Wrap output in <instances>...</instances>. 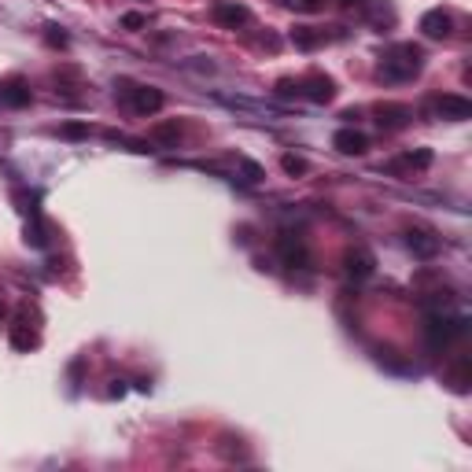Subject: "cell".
Segmentation results:
<instances>
[{
  "label": "cell",
  "mask_w": 472,
  "mask_h": 472,
  "mask_svg": "<svg viewBox=\"0 0 472 472\" xmlns=\"http://www.w3.org/2000/svg\"><path fill=\"white\" fill-rule=\"evenodd\" d=\"M277 251H281L284 266H292V270H299V266H307V262H310V255H307V244L299 240L295 232H281V236H277Z\"/></svg>",
  "instance_id": "8"
},
{
  "label": "cell",
  "mask_w": 472,
  "mask_h": 472,
  "mask_svg": "<svg viewBox=\"0 0 472 472\" xmlns=\"http://www.w3.org/2000/svg\"><path fill=\"white\" fill-rule=\"evenodd\" d=\"M4 314H8V307H4V303H0V321H4Z\"/></svg>",
  "instance_id": "28"
},
{
  "label": "cell",
  "mask_w": 472,
  "mask_h": 472,
  "mask_svg": "<svg viewBox=\"0 0 472 472\" xmlns=\"http://www.w3.org/2000/svg\"><path fill=\"white\" fill-rule=\"evenodd\" d=\"M34 93L26 81H0V111H19V107H30Z\"/></svg>",
  "instance_id": "10"
},
{
  "label": "cell",
  "mask_w": 472,
  "mask_h": 472,
  "mask_svg": "<svg viewBox=\"0 0 472 472\" xmlns=\"http://www.w3.org/2000/svg\"><path fill=\"white\" fill-rule=\"evenodd\" d=\"M45 37H48V45H56V48H67V34H59L56 26H48V34H45Z\"/></svg>",
  "instance_id": "24"
},
{
  "label": "cell",
  "mask_w": 472,
  "mask_h": 472,
  "mask_svg": "<svg viewBox=\"0 0 472 472\" xmlns=\"http://www.w3.org/2000/svg\"><path fill=\"white\" fill-rule=\"evenodd\" d=\"M292 45H295L299 52H314V48L325 45V34L314 30V26H295V30H292Z\"/></svg>",
  "instance_id": "15"
},
{
  "label": "cell",
  "mask_w": 472,
  "mask_h": 472,
  "mask_svg": "<svg viewBox=\"0 0 472 472\" xmlns=\"http://www.w3.org/2000/svg\"><path fill=\"white\" fill-rule=\"evenodd\" d=\"M421 30H424V37H432V41H446L450 30H454V19H450L443 8H432V11L421 15Z\"/></svg>",
  "instance_id": "13"
},
{
  "label": "cell",
  "mask_w": 472,
  "mask_h": 472,
  "mask_svg": "<svg viewBox=\"0 0 472 472\" xmlns=\"http://www.w3.org/2000/svg\"><path fill=\"white\" fill-rule=\"evenodd\" d=\"M247 19H251V11H247L244 4H229V0H218V4H214V23H222V26H229V30L244 26Z\"/></svg>",
  "instance_id": "14"
},
{
  "label": "cell",
  "mask_w": 472,
  "mask_h": 472,
  "mask_svg": "<svg viewBox=\"0 0 472 472\" xmlns=\"http://www.w3.org/2000/svg\"><path fill=\"white\" fill-rule=\"evenodd\" d=\"M144 23H148V19H144L140 11H125V15H122V26H125V30H140Z\"/></svg>",
  "instance_id": "23"
},
{
  "label": "cell",
  "mask_w": 472,
  "mask_h": 472,
  "mask_svg": "<svg viewBox=\"0 0 472 472\" xmlns=\"http://www.w3.org/2000/svg\"><path fill=\"white\" fill-rule=\"evenodd\" d=\"M468 373H472V361H468V358H458V361H454V369L446 373V384H450L454 391H461V395H465V391H468V384H472V380H468Z\"/></svg>",
  "instance_id": "17"
},
{
  "label": "cell",
  "mask_w": 472,
  "mask_h": 472,
  "mask_svg": "<svg viewBox=\"0 0 472 472\" xmlns=\"http://www.w3.org/2000/svg\"><path fill=\"white\" fill-rule=\"evenodd\" d=\"M339 8H347V11L351 8H369V0H339Z\"/></svg>",
  "instance_id": "26"
},
{
  "label": "cell",
  "mask_w": 472,
  "mask_h": 472,
  "mask_svg": "<svg viewBox=\"0 0 472 472\" xmlns=\"http://www.w3.org/2000/svg\"><path fill=\"white\" fill-rule=\"evenodd\" d=\"M465 329H468V321L465 317H446V314H428V321H424V343H428V351H443V347H450L458 336H465Z\"/></svg>",
  "instance_id": "2"
},
{
  "label": "cell",
  "mask_w": 472,
  "mask_h": 472,
  "mask_svg": "<svg viewBox=\"0 0 472 472\" xmlns=\"http://www.w3.org/2000/svg\"><path fill=\"white\" fill-rule=\"evenodd\" d=\"M343 270H347V277H354V281H366L376 270V255L369 247H351L343 255Z\"/></svg>",
  "instance_id": "5"
},
{
  "label": "cell",
  "mask_w": 472,
  "mask_h": 472,
  "mask_svg": "<svg viewBox=\"0 0 472 472\" xmlns=\"http://www.w3.org/2000/svg\"><path fill=\"white\" fill-rule=\"evenodd\" d=\"M406 244H410V251L417 255V259H436L439 247H443V240L432 229H410L406 232Z\"/></svg>",
  "instance_id": "11"
},
{
  "label": "cell",
  "mask_w": 472,
  "mask_h": 472,
  "mask_svg": "<svg viewBox=\"0 0 472 472\" xmlns=\"http://www.w3.org/2000/svg\"><path fill=\"white\" fill-rule=\"evenodd\" d=\"M376 122H380V130H406V125L414 122V111L406 103H380Z\"/></svg>",
  "instance_id": "12"
},
{
  "label": "cell",
  "mask_w": 472,
  "mask_h": 472,
  "mask_svg": "<svg viewBox=\"0 0 472 472\" xmlns=\"http://www.w3.org/2000/svg\"><path fill=\"white\" fill-rule=\"evenodd\" d=\"M432 152H428V148H417V152H406L402 159H395L388 170H428V166H432Z\"/></svg>",
  "instance_id": "16"
},
{
  "label": "cell",
  "mask_w": 472,
  "mask_h": 472,
  "mask_svg": "<svg viewBox=\"0 0 472 472\" xmlns=\"http://www.w3.org/2000/svg\"><path fill=\"white\" fill-rule=\"evenodd\" d=\"M299 96L310 100V103H329V100L336 96V85H332V78H325V74H310V78L299 81Z\"/></svg>",
  "instance_id": "7"
},
{
  "label": "cell",
  "mask_w": 472,
  "mask_h": 472,
  "mask_svg": "<svg viewBox=\"0 0 472 472\" xmlns=\"http://www.w3.org/2000/svg\"><path fill=\"white\" fill-rule=\"evenodd\" d=\"M432 107H436V115L446 118V122H465V118H472V100H465V96H458V93L436 96Z\"/></svg>",
  "instance_id": "4"
},
{
  "label": "cell",
  "mask_w": 472,
  "mask_h": 472,
  "mask_svg": "<svg viewBox=\"0 0 472 472\" xmlns=\"http://www.w3.org/2000/svg\"><path fill=\"white\" fill-rule=\"evenodd\" d=\"M424 71V52L410 41H402V45H391L384 52V63H380V78L384 81H410Z\"/></svg>",
  "instance_id": "1"
},
{
  "label": "cell",
  "mask_w": 472,
  "mask_h": 472,
  "mask_svg": "<svg viewBox=\"0 0 472 472\" xmlns=\"http://www.w3.org/2000/svg\"><path fill=\"white\" fill-rule=\"evenodd\" d=\"M59 137H67V140H81V137H89V125L85 122H67L59 130Z\"/></svg>",
  "instance_id": "22"
},
{
  "label": "cell",
  "mask_w": 472,
  "mask_h": 472,
  "mask_svg": "<svg viewBox=\"0 0 472 472\" xmlns=\"http://www.w3.org/2000/svg\"><path fill=\"white\" fill-rule=\"evenodd\" d=\"M8 339H11V347H15V351H34L37 343H41V336H37V329L30 325L26 310H19V314H15L11 329H8Z\"/></svg>",
  "instance_id": "6"
},
{
  "label": "cell",
  "mask_w": 472,
  "mask_h": 472,
  "mask_svg": "<svg viewBox=\"0 0 472 472\" xmlns=\"http://www.w3.org/2000/svg\"><path fill=\"white\" fill-rule=\"evenodd\" d=\"M281 166H284V174H292V178H303L307 170H310L303 155H292V152H288V155H281Z\"/></svg>",
  "instance_id": "20"
},
{
  "label": "cell",
  "mask_w": 472,
  "mask_h": 472,
  "mask_svg": "<svg viewBox=\"0 0 472 472\" xmlns=\"http://www.w3.org/2000/svg\"><path fill=\"white\" fill-rule=\"evenodd\" d=\"M332 148H336L339 155H366L369 152V137L361 133V130H354V125H347V130H336Z\"/></svg>",
  "instance_id": "9"
},
{
  "label": "cell",
  "mask_w": 472,
  "mask_h": 472,
  "mask_svg": "<svg viewBox=\"0 0 472 472\" xmlns=\"http://www.w3.org/2000/svg\"><path fill=\"white\" fill-rule=\"evenodd\" d=\"M266 174H262V166L259 163H251V159H240V181L244 185H259Z\"/></svg>",
  "instance_id": "21"
},
{
  "label": "cell",
  "mask_w": 472,
  "mask_h": 472,
  "mask_svg": "<svg viewBox=\"0 0 472 472\" xmlns=\"http://www.w3.org/2000/svg\"><path fill=\"white\" fill-rule=\"evenodd\" d=\"M288 4L303 8V11H321V4H325V0H288Z\"/></svg>",
  "instance_id": "25"
},
{
  "label": "cell",
  "mask_w": 472,
  "mask_h": 472,
  "mask_svg": "<svg viewBox=\"0 0 472 472\" xmlns=\"http://www.w3.org/2000/svg\"><path fill=\"white\" fill-rule=\"evenodd\" d=\"M111 395H115V399L125 395V380H111Z\"/></svg>",
  "instance_id": "27"
},
{
  "label": "cell",
  "mask_w": 472,
  "mask_h": 472,
  "mask_svg": "<svg viewBox=\"0 0 472 472\" xmlns=\"http://www.w3.org/2000/svg\"><path fill=\"white\" fill-rule=\"evenodd\" d=\"M152 140L163 144V148H178V140H181V125H178V122H159V125H152Z\"/></svg>",
  "instance_id": "18"
},
{
  "label": "cell",
  "mask_w": 472,
  "mask_h": 472,
  "mask_svg": "<svg viewBox=\"0 0 472 472\" xmlns=\"http://www.w3.org/2000/svg\"><path fill=\"white\" fill-rule=\"evenodd\" d=\"M26 244L30 247H41V251L48 247V229H45V222H41V214H34L30 225H26Z\"/></svg>",
  "instance_id": "19"
},
{
  "label": "cell",
  "mask_w": 472,
  "mask_h": 472,
  "mask_svg": "<svg viewBox=\"0 0 472 472\" xmlns=\"http://www.w3.org/2000/svg\"><path fill=\"white\" fill-rule=\"evenodd\" d=\"M118 96L130 103L133 115H155V111H163V103H166L163 89H155V85H133V81H122Z\"/></svg>",
  "instance_id": "3"
}]
</instances>
